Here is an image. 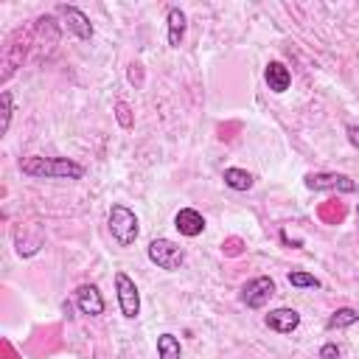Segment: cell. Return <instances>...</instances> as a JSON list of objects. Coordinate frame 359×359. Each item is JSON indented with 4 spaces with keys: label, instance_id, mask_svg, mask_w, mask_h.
Instances as JSON below:
<instances>
[{
    "label": "cell",
    "instance_id": "5",
    "mask_svg": "<svg viewBox=\"0 0 359 359\" xmlns=\"http://www.w3.org/2000/svg\"><path fill=\"white\" fill-rule=\"evenodd\" d=\"M115 292H118V306L126 320H135L140 314V292L135 280L126 272H115Z\"/></svg>",
    "mask_w": 359,
    "mask_h": 359
},
{
    "label": "cell",
    "instance_id": "13",
    "mask_svg": "<svg viewBox=\"0 0 359 359\" xmlns=\"http://www.w3.org/2000/svg\"><path fill=\"white\" fill-rule=\"evenodd\" d=\"M222 180H224V185L233 188V191H250V188H252V174L244 171V168H224Z\"/></svg>",
    "mask_w": 359,
    "mask_h": 359
},
{
    "label": "cell",
    "instance_id": "18",
    "mask_svg": "<svg viewBox=\"0 0 359 359\" xmlns=\"http://www.w3.org/2000/svg\"><path fill=\"white\" fill-rule=\"evenodd\" d=\"M0 104H3V123H0V132L6 135V132H8V123H11V93H3V95H0Z\"/></svg>",
    "mask_w": 359,
    "mask_h": 359
},
{
    "label": "cell",
    "instance_id": "7",
    "mask_svg": "<svg viewBox=\"0 0 359 359\" xmlns=\"http://www.w3.org/2000/svg\"><path fill=\"white\" fill-rule=\"evenodd\" d=\"M56 11L62 14V20H65V25H67V31H73L79 39H90L93 36V22H90V17L81 11V8H76V6H56Z\"/></svg>",
    "mask_w": 359,
    "mask_h": 359
},
{
    "label": "cell",
    "instance_id": "1",
    "mask_svg": "<svg viewBox=\"0 0 359 359\" xmlns=\"http://www.w3.org/2000/svg\"><path fill=\"white\" fill-rule=\"evenodd\" d=\"M20 171L36 180H81L84 177V165L67 157H22L20 160Z\"/></svg>",
    "mask_w": 359,
    "mask_h": 359
},
{
    "label": "cell",
    "instance_id": "14",
    "mask_svg": "<svg viewBox=\"0 0 359 359\" xmlns=\"http://www.w3.org/2000/svg\"><path fill=\"white\" fill-rule=\"evenodd\" d=\"M182 356V345L174 334H160L157 337V359H180Z\"/></svg>",
    "mask_w": 359,
    "mask_h": 359
},
{
    "label": "cell",
    "instance_id": "19",
    "mask_svg": "<svg viewBox=\"0 0 359 359\" xmlns=\"http://www.w3.org/2000/svg\"><path fill=\"white\" fill-rule=\"evenodd\" d=\"M320 359H339V348H337L334 342H325V345L320 348Z\"/></svg>",
    "mask_w": 359,
    "mask_h": 359
},
{
    "label": "cell",
    "instance_id": "9",
    "mask_svg": "<svg viewBox=\"0 0 359 359\" xmlns=\"http://www.w3.org/2000/svg\"><path fill=\"white\" fill-rule=\"evenodd\" d=\"M264 323H266V328H272V331H278V334H292V331L300 325V314H297L294 309L280 306V309H272V311L264 317Z\"/></svg>",
    "mask_w": 359,
    "mask_h": 359
},
{
    "label": "cell",
    "instance_id": "6",
    "mask_svg": "<svg viewBox=\"0 0 359 359\" xmlns=\"http://www.w3.org/2000/svg\"><path fill=\"white\" fill-rule=\"evenodd\" d=\"M272 294H275V280L266 275H258L241 286V303L247 309H264Z\"/></svg>",
    "mask_w": 359,
    "mask_h": 359
},
{
    "label": "cell",
    "instance_id": "8",
    "mask_svg": "<svg viewBox=\"0 0 359 359\" xmlns=\"http://www.w3.org/2000/svg\"><path fill=\"white\" fill-rule=\"evenodd\" d=\"M76 306L81 309V314H90V317L104 314V297H101L98 286L95 283H81L76 289Z\"/></svg>",
    "mask_w": 359,
    "mask_h": 359
},
{
    "label": "cell",
    "instance_id": "20",
    "mask_svg": "<svg viewBox=\"0 0 359 359\" xmlns=\"http://www.w3.org/2000/svg\"><path fill=\"white\" fill-rule=\"evenodd\" d=\"M345 135H348V143H351L353 149H359V126H356V123H348V126H345Z\"/></svg>",
    "mask_w": 359,
    "mask_h": 359
},
{
    "label": "cell",
    "instance_id": "11",
    "mask_svg": "<svg viewBox=\"0 0 359 359\" xmlns=\"http://www.w3.org/2000/svg\"><path fill=\"white\" fill-rule=\"evenodd\" d=\"M264 79H266V84H269L272 93H286L289 84H292V73H289V67H286L283 62H278V59H272V62L266 65Z\"/></svg>",
    "mask_w": 359,
    "mask_h": 359
},
{
    "label": "cell",
    "instance_id": "12",
    "mask_svg": "<svg viewBox=\"0 0 359 359\" xmlns=\"http://www.w3.org/2000/svg\"><path fill=\"white\" fill-rule=\"evenodd\" d=\"M165 22H168V48H180L182 39H185V28H188V22H185V11L177 8V6H171Z\"/></svg>",
    "mask_w": 359,
    "mask_h": 359
},
{
    "label": "cell",
    "instance_id": "17",
    "mask_svg": "<svg viewBox=\"0 0 359 359\" xmlns=\"http://www.w3.org/2000/svg\"><path fill=\"white\" fill-rule=\"evenodd\" d=\"M115 118H118V123H121L123 129H132V123H135L132 107H129L126 101H115Z\"/></svg>",
    "mask_w": 359,
    "mask_h": 359
},
{
    "label": "cell",
    "instance_id": "23",
    "mask_svg": "<svg viewBox=\"0 0 359 359\" xmlns=\"http://www.w3.org/2000/svg\"><path fill=\"white\" fill-rule=\"evenodd\" d=\"M356 210H359V208H356Z\"/></svg>",
    "mask_w": 359,
    "mask_h": 359
},
{
    "label": "cell",
    "instance_id": "22",
    "mask_svg": "<svg viewBox=\"0 0 359 359\" xmlns=\"http://www.w3.org/2000/svg\"><path fill=\"white\" fill-rule=\"evenodd\" d=\"M135 67H137V65H132V70H129V79H132V81H137V84H140V70H135Z\"/></svg>",
    "mask_w": 359,
    "mask_h": 359
},
{
    "label": "cell",
    "instance_id": "16",
    "mask_svg": "<svg viewBox=\"0 0 359 359\" xmlns=\"http://www.w3.org/2000/svg\"><path fill=\"white\" fill-rule=\"evenodd\" d=\"M289 283L297 286V289H320V280H317L311 272H303V269L289 272Z\"/></svg>",
    "mask_w": 359,
    "mask_h": 359
},
{
    "label": "cell",
    "instance_id": "21",
    "mask_svg": "<svg viewBox=\"0 0 359 359\" xmlns=\"http://www.w3.org/2000/svg\"><path fill=\"white\" fill-rule=\"evenodd\" d=\"M238 250H241V241H238V238H230V241H227V252H230V255H236Z\"/></svg>",
    "mask_w": 359,
    "mask_h": 359
},
{
    "label": "cell",
    "instance_id": "15",
    "mask_svg": "<svg viewBox=\"0 0 359 359\" xmlns=\"http://www.w3.org/2000/svg\"><path fill=\"white\" fill-rule=\"evenodd\" d=\"M359 320V311L356 309H351V306H345V309H337L331 317H328V328H348V325H353Z\"/></svg>",
    "mask_w": 359,
    "mask_h": 359
},
{
    "label": "cell",
    "instance_id": "10",
    "mask_svg": "<svg viewBox=\"0 0 359 359\" xmlns=\"http://www.w3.org/2000/svg\"><path fill=\"white\" fill-rule=\"evenodd\" d=\"M174 227L180 230V236L194 238V236H199L205 230V216L199 210H194V208H180L177 216H174Z\"/></svg>",
    "mask_w": 359,
    "mask_h": 359
},
{
    "label": "cell",
    "instance_id": "2",
    "mask_svg": "<svg viewBox=\"0 0 359 359\" xmlns=\"http://www.w3.org/2000/svg\"><path fill=\"white\" fill-rule=\"evenodd\" d=\"M107 227H109V236L115 238L118 247H132L135 238H137V233H140L137 216H135V210H129L126 205H112V208H109Z\"/></svg>",
    "mask_w": 359,
    "mask_h": 359
},
{
    "label": "cell",
    "instance_id": "4",
    "mask_svg": "<svg viewBox=\"0 0 359 359\" xmlns=\"http://www.w3.org/2000/svg\"><path fill=\"white\" fill-rule=\"evenodd\" d=\"M306 188L309 191H339V194H353L356 182L348 174H337V171H311L306 174Z\"/></svg>",
    "mask_w": 359,
    "mask_h": 359
},
{
    "label": "cell",
    "instance_id": "3",
    "mask_svg": "<svg viewBox=\"0 0 359 359\" xmlns=\"http://www.w3.org/2000/svg\"><path fill=\"white\" fill-rule=\"evenodd\" d=\"M146 255H149V261L154 266H160L165 272L180 269L182 261H185V250L180 244H174L171 238H151L149 247H146Z\"/></svg>",
    "mask_w": 359,
    "mask_h": 359
}]
</instances>
